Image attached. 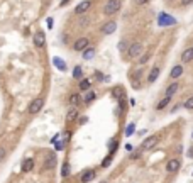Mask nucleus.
<instances>
[{"instance_id":"obj_33","label":"nucleus","mask_w":193,"mask_h":183,"mask_svg":"<svg viewBox=\"0 0 193 183\" xmlns=\"http://www.w3.org/2000/svg\"><path fill=\"white\" fill-rule=\"evenodd\" d=\"M147 2H149V0H136V4L137 5H146Z\"/></svg>"},{"instance_id":"obj_32","label":"nucleus","mask_w":193,"mask_h":183,"mask_svg":"<svg viewBox=\"0 0 193 183\" xmlns=\"http://www.w3.org/2000/svg\"><path fill=\"white\" fill-rule=\"evenodd\" d=\"M4 158H5V149H4V148H0V161H2Z\"/></svg>"},{"instance_id":"obj_5","label":"nucleus","mask_w":193,"mask_h":183,"mask_svg":"<svg viewBox=\"0 0 193 183\" xmlns=\"http://www.w3.org/2000/svg\"><path fill=\"white\" fill-rule=\"evenodd\" d=\"M159 142V139H158V136H151V137H147L144 142H142V146H141V151H149V149H153L156 144Z\"/></svg>"},{"instance_id":"obj_25","label":"nucleus","mask_w":193,"mask_h":183,"mask_svg":"<svg viewBox=\"0 0 193 183\" xmlns=\"http://www.w3.org/2000/svg\"><path fill=\"white\" fill-rule=\"evenodd\" d=\"M183 107H185V109H188V110H193V95L186 98V102L183 103Z\"/></svg>"},{"instance_id":"obj_34","label":"nucleus","mask_w":193,"mask_h":183,"mask_svg":"<svg viewBox=\"0 0 193 183\" xmlns=\"http://www.w3.org/2000/svg\"><path fill=\"white\" fill-rule=\"evenodd\" d=\"M181 4H183V5H190V4H193V0H181Z\"/></svg>"},{"instance_id":"obj_30","label":"nucleus","mask_w":193,"mask_h":183,"mask_svg":"<svg viewBox=\"0 0 193 183\" xmlns=\"http://www.w3.org/2000/svg\"><path fill=\"white\" fill-rule=\"evenodd\" d=\"M147 60H149V54H144V56H142V58H141L139 61H141V64H142V63H146Z\"/></svg>"},{"instance_id":"obj_27","label":"nucleus","mask_w":193,"mask_h":183,"mask_svg":"<svg viewBox=\"0 0 193 183\" xmlns=\"http://www.w3.org/2000/svg\"><path fill=\"white\" fill-rule=\"evenodd\" d=\"M112 95H114L115 98H120L122 97V88H120V87H115V88L112 90Z\"/></svg>"},{"instance_id":"obj_21","label":"nucleus","mask_w":193,"mask_h":183,"mask_svg":"<svg viewBox=\"0 0 193 183\" xmlns=\"http://www.w3.org/2000/svg\"><path fill=\"white\" fill-rule=\"evenodd\" d=\"M80 102H82V97H80L78 93H73L71 97H69V103H71V107H76Z\"/></svg>"},{"instance_id":"obj_12","label":"nucleus","mask_w":193,"mask_h":183,"mask_svg":"<svg viewBox=\"0 0 193 183\" xmlns=\"http://www.w3.org/2000/svg\"><path fill=\"white\" fill-rule=\"evenodd\" d=\"M191 60H193V47H186L183 51V54H181V61L183 63H190Z\"/></svg>"},{"instance_id":"obj_14","label":"nucleus","mask_w":193,"mask_h":183,"mask_svg":"<svg viewBox=\"0 0 193 183\" xmlns=\"http://www.w3.org/2000/svg\"><path fill=\"white\" fill-rule=\"evenodd\" d=\"M178 88H180V83H176V81H173L171 85H168V88H166V97L171 98L173 95L178 92Z\"/></svg>"},{"instance_id":"obj_36","label":"nucleus","mask_w":193,"mask_h":183,"mask_svg":"<svg viewBox=\"0 0 193 183\" xmlns=\"http://www.w3.org/2000/svg\"><path fill=\"white\" fill-rule=\"evenodd\" d=\"M100 183H107V181H100Z\"/></svg>"},{"instance_id":"obj_28","label":"nucleus","mask_w":193,"mask_h":183,"mask_svg":"<svg viewBox=\"0 0 193 183\" xmlns=\"http://www.w3.org/2000/svg\"><path fill=\"white\" fill-rule=\"evenodd\" d=\"M134 131H136V126H134V124H129L127 129H125V136H130V134H134Z\"/></svg>"},{"instance_id":"obj_11","label":"nucleus","mask_w":193,"mask_h":183,"mask_svg":"<svg viewBox=\"0 0 193 183\" xmlns=\"http://www.w3.org/2000/svg\"><path fill=\"white\" fill-rule=\"evenodd\" d=\"M34 44L37 47H43L44 44H46V36H44L43 31H37V32L34 34Z\"/></svg>"},{"instance_id":"obj_7","label":"nucleus","mask_w":193,"mask_h":183,"mask_svg":"<svg viewBox=\"0 0 193 183\" xmlns=\"http://www.w3.org/2000/svg\"><path fill=\"white\" fill-rule=\"evenodd\" d=\"M92 7V0H83L82 4H78L76 7H75V14L76 15H80V14H85L86 10Z\"/></svg>"},{"instance_id":"obj_26","label":"nucleus","mask_w":193,"mask_h":183,"mask_svg":"<svg viewBox=\"0 0 193 183\" xmlns=\"http://www.w3.org/2000/svg\"><path fill=\"white\" fill-rule=\"evenodd\" d=\"M169 100H171V98H169V97H164L163 100H161V102L158 103V110H161V109H164V107H166L168 103H169Z\"/></svg>"},{"instance_id":"obj_19","label":"nucleus","mask_w":193,"mask_h":183,"mask_svg":"<svg viewBox=\"0 0 193 183\" xmlns=\"http://www.w3.org/2000/svg\"><path fill=\"white\" fill-rule=\"evenodd\" d=\"M22 168H24V171H31L34 168V159H32V158H27L26 161H24V166H22Z\"/></svg>"},{"instance_id":"obj_31","label":"nucleus","mask_w":193,"mask_h":183,"mask_svg":"<svg viewBox=\"0 0 193 183\" xmlns=\"http://www.w3.org/2000/svg\"><path fill=\"white\" fill-rule=\"evenodd\" d=\"M110 161H112V156H108V158H107V159H103V163H102V166H107V165H108V163H110Z\"/></svg>"},{"instance_id":"obj_22","label":"nucleus","mask_w":193,"mask_h":183,"mask_svg":"<svg viewBox=\"0 0 193 183\" xmlns=\"http://www.w3.org/2000/svg\"><path fill=\"white\" fill-rule=\"evenodd\" d=\"M82 77H83V70H82V66H75V70H73V78L80 80Z\"/></svg>"},{"instance_id":"obj_3","label":"nucleus","mask_w":193,"mask_h":183,"mask_svg":"<svg viewBox=\"0 0 193 183\" xmlns=\"http://www.w3.org/2000/svg\"><path fill=\"white\" fill-rule=\"evenodd\" d=\"M43 105H44V98H34L32 102L29 103V114H37L41 109H43Z\"/></svg>"},{"instance_id":"obj_1","label":"nucleus","mask_w":193,"mask_h":183,"mask_svg":"<svg viewBox=\"0 0 193 183\" xmlns=\"http://www.w3.org/2000/svg\"><path fill=\"white\" fill-rule=\"evenodd\" d=\"M120 7H122L120 0H107L105 5H103V14L105 15H114V14H117L120 10Z\"/></svg>"},{"instance_id":"obj_6","label":"nucleus","mask_w":193,"mask_h":183,"mask_svg":"<svg viewBox=\"0 0 193 183\" xmlns=\"http://www.w3.org/2000/svg\"><path fill=\"white\" fill-rule=\"evenodd\" d=\"M88 44H90V41H88L86 38H80V39L75 41L73 49H75V51H85L86 47H88Z\"/></svg>"},{"instance_id":"obj_20","label":"nucleus","mask_w":193,"mask_h":183,"mask_svg":"<svg viewBox=\"0 0 193 183\" xmlns=\"http://www.w3.org/2000/svg\"><path fill=\"white\" fill-rule=\"evenodd\" d=\"M95 56V47H86L85 51H83V58L85 60H92Z\"/></svg>"},{"instance_id":"obj_35","label":"nucleus","mask_w":193,"mask_h":183,"mask_svg":"<svg viewBox=\"0 0 193 183\" xmlns=\"http://www.w3.org/2000/svg\"><path fill=\"white\" fill-rule=\"evenodd\" d=\"M188 156H193V148L190 149V153H188Z\"/></svg>"},{"instance_id":"obj_2","label":"nucleus","mask_w":193,"mask_h":183,"mask_svg":"<svg viewBox=\"0 0 193 183\" xmlns=\"http://www.w3.org/2000/svg\"><path fill=\"white\" fill-rule=\"evenodd\" d=\"M142 54V44L141 43H134L130 44V47H129V51H127V56L129 58H139V56Z\"/></svg>"},{"instance_id":"obj_29","label":"nucleus","mask_w":193,"mask_h":183,"mask_svg":"<svg viewBox=\"0 0 193 183\" xmlns=\"http://www.w3.org/2000/svg\"><path fill=\"white\" fill-rule=\"evenodd\" d=\"M61 173H63V176H68V175H69V168H68V165H64V166H63V171H61Z\"/></svg>"},{"instance_id":"obj_23","label":"nucleus","mask_w":193,"mask_h":183,"mask_svg":"<svg viewBox=\"0 0 193 183\" xmlns=\"http://www.w3.org/2000/svg\"><path fill=\"white\" fill-rule=\"evenodd\" d=\"M95 97H97V95H95V92H88V93H86V97L83 98V102H85V103H90V102H93V100H95Z\"/></svg>"},{"instance_id":"obj_4","label":"nucleus","mask_w":193,"mask_h":183,"mask_svg":"<svg viewBox=\"0 0 193 183\" xmlns=\"http://www.w3.org/2000/svg\"><path fill=\"white\" fill-rule=\"evenodd\" d=\"M158 24H159V26H175V24H176V19H173L169 14H159Z\"/></svg>"},{"instance_id":"obj_9","label":"nucleus","mask_w":193,"mask_h":183,"mask_svg":"<svg viewBox=\"0 0 193 183\" xmlns=\"http://www.w3.org/2000/svg\"><path fill=\"white\" fill-rule=\"evenodd\" d=\"M117 31V22L115 21H108L107 24H103L102 26V32L103 34H114V32H115Z\"/></svg>"},{"instance_id":"obj_8","label":"nucleus","mask_w":193,"mask_h":183,"mask_svg":"<svg viewBox=\"0 0 193 183\" xmlns=\"http://www.w3.org/2000/svg\"><path fill=\"white\" fill-rule=\"evenodd\" d=\"M180 166H181V163H180V159H169V161L166 163V171L168 173H176V171L180 170Z\"/></svg>"},{"instance_id":"obj_24","label":"nucleus","mask_w":193,"mask_h":183,"mask_svg":"<svg viewBox=\"0 0 193 183\" xmlns=\"http://www.w3.org/2000/svg\"><path fill=\"white\" fill-rule=\"evenodd\" d=\"M90 85H92V83H90V80H86V78H83V80L80 81V90H88V88H90Z\"/></svg>"},{"instance_id":"obj_10","label":"nucleus","mask_w":193,"mask_h":183,"mask_svg":"<svg viewBox=\"0 0 193 183\" xmlns=\"http://www.w3.org/2000/svg\"><path fill=\"white\" fill-rule=\"evenodd\" d=\"M78 115H80V112H78L76 107H71V109H68V112H66V122H68V124L75 122V120L78 119Z\"/></svg>"},{"instance_id":"obj_37","label":"nucleus","mask_w":193,"mask_h":183,"mask_svg":"<svg viewBox=\"0 0 193 183\" xmlns=\"http://www.w3.org/2000/svg\"><path fill=\"white\" fill-rule=\"evenodd\" d=\"M191 137H193V134H191Z\"/></svg>"},{"instance_id":"obj_18","label":"nucleus","mask_w":193,"mask_h":183,"mask_svg":"<svg viewBox=\"0 0 193 183\" xmlns=\"http://www.w3.org/2000/svg\"><path fill=\"white\" fill-rule=\"evenodd\" d=\"M54 163H56V158H54V154H49V156L46 158V163H44V168H46V170H51L53 166H54Z\"/></svg>"},{"instance_id":"obj_15","label":"nucleus","mask_w":193,"mask_h":183,"mask_svg":"<svg viewBox=\"0 0 193 183\" xmlns=\"http://www.w3.org/2000/svg\"><path fill=\"white\" fill-rule=\"evenodd\" d=\"M181 75H183V66H181V64H176V66H173L171 73H169V77L176 80V78H180Z\"/></svg>"},{"instance_id":"obj_13","label":"nucleus","mask_w":193,"mask_h":183,"mask_svg":"<svg viewBox=\"0 0 193 183\" xmlns=\"http://www.w3.org/2000/svg\"><path fill=\"white\" fill-rule=\"evenodd\" d=\"M93 178H95V171L93 170H86V171H83V173H82V178H80V180H82L83 183H88V181H92Z\"/></svg>"},{"instance_id":"obj_17","label":"nucleus","mask_w":193,"mask_h":183,"mask_svg":"<svg viewBox=\"0 0 193 183\" xmlns=\"http://www.w3.org/2000/svg\"><path fill=\"white\" fill-rule=\"evenodd\" d=\"M53 64H54L58 70H61V71H66V63H64L61 58H54V60H53Z\"/></svg>"},{"instance_id":"obj_16","label":"nucleus","mask_w":193,"mask_h":183,"mask_svg":"<svg viewBox=\"0 0 193 183\" xmlns=\"http://www.w3.org/2000/svg\"><path fill=\"white\" fill-rule=\"evenodd\" d=\"M158 77H159V68L156 66V68H153V70H151L149 77H147V81H149V83H154V81L158 80Z\"/></svg>"}]
</instances>
